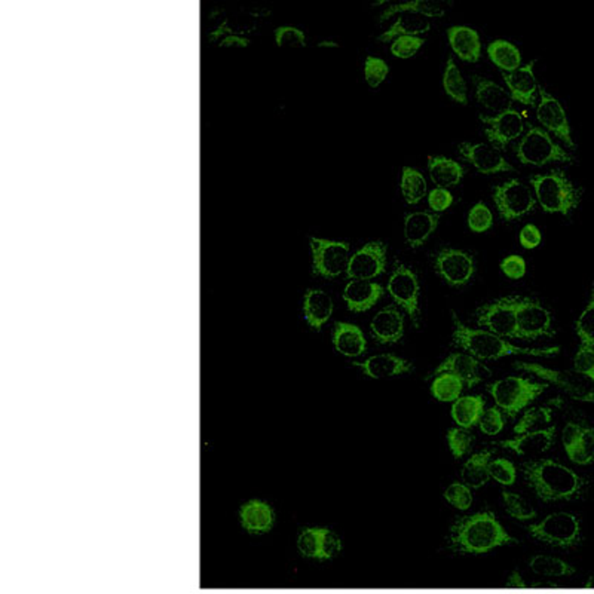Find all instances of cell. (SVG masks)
<instances>
[{"instance_id":"d6986e66","label":"cell","mask_w":594,"mask_h":594,"mask_svg":"<svg viewBox=\"0 0 594 594\" xmlns=\"http://www.w3.org/2000/svg\"><path fill=\"white\" fill-rule=\"evenodd\" d=\"M370 332L376 342L382 345L397 344L404 334V315L397 306L389 304L377 312L372 322Z\"/></svg>"},{"instance_id":"6da1fadb","label":"cell","mask_w":594,"mask_h":594,"mask_svg":"<svg viewBox=\"0 0 594 594\" xmlns=\"http://www.w3.org/2000/svg\"><path fill=\"white\" fill-rule=\"evenodd\" d=\"M449 543L454 551L481 554L496 547L516 544L493 513H476L459 518L450 529Z\"/></svg>"},{"instance_id":"2e32d148","label":"cell","mask_w":594,"mask_h":594,"mask_svg":"<svg viewBox=\"0 0 594 594\" xmlns=\"http://www.w3.org/2000/svg\"><path fill=\"white\" fill-rule=\"evenodd\" d=\"M386 271V245L384 242H369L351 256L347 275L351 280H366L381 277Z\"/></svg>"},{"instance_id":"ac0fdd59","label":"cell","mask_w":594,"mask_h":594,"mask_svg":"<svg viewBox=\"0 0 594 594\" xmlns=\"http://www.w3.org/2000/svg\"><path fill=\"white\" fill-rule=\"evenodd\" d=\"M480 118L486 123V137L499 149H506L525 133V119L514 109L493 116L481 115Z\"/></svg>"},{"instance_id":"db71d44e","label":"cell","mask_w":594,"mask_h":594,"mask_svg":"<svg viewBox=\"0 0 594 594\" xmlns=\"http://www.w3.org/2000/svg\"><path fill=\"white\" fill-rule=\"evenodd\" d=\"M573 369L585 379L594 382V347H580L573 357Z\"/></svg>"},{"instance_id":"d4e9b609","label":"cell","mask_w":594,"mask_h":594,"mask_svg":"<svg viewBox=\"0 0 594 594\" xmlns=\"http://www.w3.org/2000/svg\"><path fill=\"white\" fill-rule=\"evenodd\" d=\"M476 100L484 107L496 115L508 112L513 109V97L496 82L486 79L483 76H473Z\"/></svg>"},{"instance_id":"ee69618b","label":"cell","mask_w":594,"mask_h":594,"mask_svg":"<svg viewBox=\"0 0 594 594\" xmlns=\"http://www.w3.org/2000/svg\"><path fill=\"white\" fill-rule=\"evenodd\" d=\"M531 568L541 575H570L573 573V568H570L566 562L557 559V557L550 555H535L531 560Z\"/></svg>"},{"instance_id":"1f68e13d","label":"cell","mask_w":594,"mask_h":594,"mask_svg":"<svg viewBox=\"0 0 594 594\" xmlns=\"http://www.w3.org/2000/svg\"><path fill=\"white\" fill-rule=\"evenodd\" d=\"M492 455L493 450L484 449L480 450L478 454H474L464 464L461 470V477L466 486H470L473 489H480L489 481V464L492 461Z\"/></svg>"},{"instance_id":"9a60e30c","label":"cell","mask_w":594,"mask_h":594,"mask_svg":"<svg viewBox=\"0 0 594 594\" xmlns=\"http://www.w3.org/2000/svg\"><path fill=\"white\" fill-rule=\"evenodd\" d=\"M538 93L539 104L536 106V119L548 134H554L557 138L562 140L568 148L575 149L570 125L563 106L543 86H539Z\"/></svg>"},{"instance_id":"ba28073f","label":"cell","mask_w":594,"mask_h":594,"mask_svg":"<svg viewBox=\"0 0 594 594\" xmlns=\"http://www.w3.org/2000/svg\"><path fill=\"white\" fill-rule=\"evenodd\" d=\"M514 367L518 370H523L526 373L535 374L539 377V379L555 385L573 400L594 404V389L588 385L585 377L575 370H555V369L546 367L543 364L526 363V362H517L514 363Z\"/></svg>"},{"instance_id":"7dc6e473","label":"cell","mask_w":594,"mask_h":594,"mask_svg":"<svg viewBox=\"0 0 594 594\" xmlns=\"http://www.w3.org/2000/svg\"><path fill=\"white\" fill-rule=\"evenodd\" d=\"M466 223L470 230L474 233L488 232L493 226V214L484 203H477L468 212Z\"/></svg>"},{"instance_id":"30bf717a","label":"cell","mask_w":594,"mask_h":594,"mask_svg":"<svg viewBox=\"0 0 594 594\" xmlns=\"http://www.w3.org/2000/svg\"><path fill=\"white\" fill-rule=\"evenodd\" d=\"M312 251V271L317 277L327 280L347 274L351 259V248L347 242L330 241L324 238H309Z\"/></svg>"},{"instance_id":"816d5d0a","label":"cell","mask_w":594,"mask_h":594,"mask_svg":"<svg viewBox=\"0 0 594 594\" xmlns=\"http://www.w3.org/2000/svg\"><path fill=\"white\" fill-rule=\"evenodd\" d=\"M489 474H491V478H493L495 481H498L503 486L514 484L516 478H517V471H516L514 464L511 461L506 459V458H499V459L491 461Z\"/></svg>"},{"instance_id":"d590c367","label":"cell","mask_w":594,"mask_h":594,"mask_svg":"<svg viewBox=\"0 0 594 594\" xmlns=\"http://www.w3.org/2000/svg\"><path fill=\"white\" fill-rule=\"evenodd\" d=\"M488 56L492 63L506 73H511L521 67V53L518 48L508 41L496 39L491 42L488 46Z\"/></svg>"},{"instance_id":"5bb4252c","label":"cell","mask_w":594,"mask_h":594,"mask_svg":"<svg viewBox=\"0 0 594 594\" xmlns=\"http://www.w3.org/2000/svg\"><path fill=\"white\" fill-rule=\"evenodd\" d=\"M436 272L452 287H462L471 281L476 272L474 257L456 248H441L434 257Z\"/></svg>"},{"instance_id":"f546056e","label":"cell","mask_w":594,"mask_h":594,"mask_svg":"<svg viewBox=\"0 0 594 594\" xmlns=\"http://www.w3.org/2000/svg\"><path fill=\"white\" fill-rule=\"evenodd\" d=\"M304 319L315 330H319L333 314V300L322 290L311 289L303 297Z\"/></svg>"},{"instance_id":"e0dca14e","label":"cell","mask_w":594,"mask_h":594,"mask_svg":"<svg viewBox=\"0 0 594 594\" xmlns=\"http://www.w3.org/2000/svg\"><path fill=\"white\" fill-rule=\"evenodd\" d=\"M461 156L481 174H499L516 171L503 158L499 148L492 143H462L458 148Z\"/></svg>"},{"instance_id":"4dcf8cb0","label":"cell","mask_w":594,"mask_h":594,"mask_svg":"<svg viewBox=\"0 0 594 594\" xmlns=\"http://www.w3.org/2000/svg\"><path fill=\"white\" fill-rule=\"evenodd\" d=\"M428 173L437 188L449 189L458 186L462 182L465 175V168L455 159H450L446 156H429Z\"/></svg>"},{"instance_id":"bcb514c9","label":"cell","mask_w":594,"mask_h":594,"mask_svg":"<svg viewBox=\"0 0 594 594\" xmlns=\"http://www.w3.org/2000/svg\"><path fill=\"white\" fill-rule=\"evenodd\" d=\"M446 439L450 452L458 459L470 452V449L474 443V436L465 428H450L447 431Z\"/></svg>"},{"instance_id":"6f0895ef","label":"cell","mask_w":594,"mask_h":594,"mask_svg":"<svg viewBox=\"0 0 594 594\" xmlns=\"http://www.w3.org/2000/svg\"><path fill=\"white\" fill-rule=\"evenodd\" d=\"M526 269L528 267H526L525 259L518 255L508 256L501 262V271L510 280L523 278L526 275Z\"/></svg>"},{"instance_id":"e575fe53","label":"cell","mask_w":594,"mask_h":594,"mask_svg":"<svg viewBox=\"0 0 594 594\" xmlns=\"http://www.w3.org/2000/svg\"><path fill=\"white\" fill-rule=\"evenodd\" d=\"M397 14H413L424 18H441L446 15V8L443 4L434 2V0H411V2L391 5L388 9L382 11L379 21L384 23Z\"/></svg>"},{"instance_id":"91938a15","label":"cell","mask_w":594,"mask_h":594,"mask_svg":"<svg viewBox=\"0 0 594 594\" xmlns=\"http://www.w3.org/2000/svg\"><path fill=\"white\" fill-rule=\"evenodd\" d=\"M518 241H520V244L523 248L533 250L543 241L541 230H539L535 225H526L523 229L520 230Z\"/></svg>"},{"instance_id":"52a82bcc","label":"cell","mask_w":594,"mask_h":594,"mask_svg":"<svg viewBox=\"0 0 594 594\" xmlns=\"http://www.w3.org/2000/svg\"><path fill=\"white\" fill-rule=\"evenodd\" d=\"M528 532L548 546L569 548L581 543V523L577 516L559 511L548 514L539 523L528 526Z\"/></svg>"},{"instance_id":"277c9868","label":"cell","mask_w":594,"mask_h":594,"mask_svg":"<svg viewBox=\"0 0 594 594\" xmlns=\"http://www.w3.org/2000/svg\"><path fill=\"white\" fill-rule=\"evenodd\" d=\"M531 185L536 203L546 212L569 215L580 205L583 190L575 186L560 170L532 175Z\"/></svg>"},{"instance_id":"94428289","label":"cell","mask_w":594,"mask_h":594,"mask_svg":"<svg viewBox=\"0 0 594 594\" xmlns=\"http://www.w3.org/2000/svg\"><path fill=\"white\" fill-rule=\"evenodd\" d=\"M318 46H321V48H337V43L330 42V41H324V42H319Z\"/></svg>"},{"instance_id":"680465c9","label":"cell","mask_w":594,"mask_h":594,"mask_svg":"<svg viewBox=\"0 0 594 594\" xmlns=\"http://www.w3.org/2000/svg\"><path fill=\"white\" fill-rule=\"evenodd\" d=\"M583 431H584V425L577 424V422H568L565 425L562 431V443H563L568 456L573 452L575 447L578 446L581 436H583Z\"/></svg>"},{"instance_id":"ffe728a7","label":"cell","mask_w":594,"mask_h":594,"mask_svg":"<svg viewBox=\"0 0 594 594\" xmlns=\"http://www.w3.org/2000/svg\"><path fill=\"white\" fill-rule=\"evenodd\" d=\"M446 372L459 376L468 388H473L483 381L484 374L489 370L486 369L473 355L455 352V354H450L440 366H437L433 374L437 376Z\"/></svg>"},{"instance_id":"c3c4849f","label":"cell","mask_w":594,"mask_h":594,"mask_svg":"<svg viewBox=\"0 0 594 594\" xmlns=\"http://www.w3.org/2000/svg\"><path fill=\"white\" fill-rule=\"evenodd\" d=\"M444 499L450 503V506L465 511L473 506V492L470 486H466L465 483H452L450 486H447V489L444 491Z\"/></svg>"},{"instance_id":"836d02e7","label":"cell","mask_w":594,"mask_h":594,"mask_svg":"<svg viewBox=\"0 0 594 594\" xmlns=\"http://www.w3.org/2000/svg\"><path fill=\"white\" fill-rule=\"evenodd\" d=\"M431 30V23L428 18H424L421 15H413V14H403L397 20H395L391 27L384 31L381 36H377V41L379 42H392L394 39L400 38V36H419L425 34Z\"/></svg>"},{"instance_id":"7402d4cb","label":"cell","mask_w":594,"mask_h":594,"mask_svg":"<svg viewBox=\"0 0 594 594\" xmlns=\"http://www.w3.org/2000/svg\"><path fill=\"white\" fill-rule=\"evenodd\" d=\"M384 295L385 289L381 284L366 280H351L344 290V300L349 311L366 312L372 309Z\"/></svg>"},{"instance_id":"7c38bea8","label":"cell","mask_w":594,"mask_h":594,"mask_svg":"<svg viewBox=\"0 0 594 594\" xmlns=\"http://www.w3.org/2000/svg\"><path fill=\"white\" fill-rule=\"evenodd\" d=\"M554 336L553 317L543 303L528 297H517V333L516 339L535 340Z\"/></svg>"},{"instance_id":"484cf974","label":"cell","mask_w":594,"mask_h":594,"mask_svg":"<svg viewBox=\"0 0 594 594\" xmlns=\"http://www.w3.org/2000/svg\"><path fill=\"white\" fill-rule=\"evenodd\" d=\"M241 526L255 535L266 533L274 528L275 513L267 502L260 499H251L242 503L240 508Z\"/></svg>"},{"instance_id":"f907efd6","label":"cell","mask_w":594,"mask_h":594,"mask_svg":"<svg viewBox=\"0 0 594 594\" xmlns=\"http://www.w3.org/2000/svg\"><path fill=\"white\" fill-rule=\"evenodd\" d=\"M389 75V66L379 57H367L364 61V78L370 88H377L384 83Z\"/></svg>"},{"instance_id":"6125c7cd","label":"cell","mask_w":594,"mask_h":594,"mask_svg":"<svg viewBox=\"0 0 594 594\" xmlns=\"http://www.w3.org/2000/svg\"><path fill=\"white\" fill-rule=\"evenodd\" d=\"M511 583H513V584H521V580H520V577H518L517 573H514V577H513Z\"/></svg>"},{"instance_id":"4316f807","label":"cell","mask_w":594,"mask_h":594,"mask_svg":"<svg viewBox=\"0 0 594 594\" xmlns=\"http://www.w3.org/2000/svg\"><path fill=\"white\" fill-rule=\"evenodd\" d=\"M440 215L431 211L409 212L404 217V240L411 248L422 247L436 232Z\"/></svg>"},{"instance_id":"11a10c76","label":"cell","mask_w":594,"mask_h":594,"mask_svg":"<svg viewBox=\"0 0 594 594\" xmlns=\"http://www.w3.org/2000/svg\"><path fill=\"white\" fill-rule=\"evenodd\" d=\"M503 425H506V422H503L502 410L498 406L484 410L483 416L478 422L481 433L488 436H498L503 429Z\"/></svg>"},{"instance_id":"ab89813d","label":"cell","mask_w":594,"mask_h":594,"mask_svg":"<svg viewBox=\"0 0 594 594\" xmlns=\"http://www.w3.org/2000/svg\"><path fill=\"white\" fill-rule=\"evenodd\" d=\"M443 88L446 94L454 101L459 104L468 103V89H466L465 79L452 57H449L446 63L444 75H443Z\"/></svg>"},{"instance_id":"44dd1931","label":"cell","mask_w":594,"mask_h":594,"mask_svg":"<svg viewBox=\"0 0 594 594\" xmlns=\"http://www.w3.org/2000/svg\"><path fill=\"white\" fill-rule=\"evenodd\" d=\"M535 60L523 64L511 73H502L503 82L508 86V93L513 100L525 106L536 104V94L539 91V85L535 78Z\"/></svg>"},{"instance_id":"f1b7e54d","label":"cell","mask_w":594,"mask_h":594,"mask_svg":"<svg viewBox=\"0 0 594 594\" xmlns=\"http://www.w3.org/2000/svg\"><path fill=\"white\" fill-rule=\"evenodd\" d=\"M450 48L466 63H477L481 58V41L478 33L466 26H454L447 29Z\"/></svg>"},{"instance_id":"8992f818","label":"cell","mask_w":594,"mask_h":594,"mask_svg":"<svg viewBox=\"0 0 594 594\" xmlns=\"http://www.w3.org/2000/svg\"><path fill=\"white\" fill-rule=\"evenodd\" d=\"M517 159L525 165L544 167L551 162H572L573 156L569 155L560 145L551 138V135L539 127H529V131L521 137L516 146Z\"/></svg>"},{"instance_id":"9c48e42d","label":"cell","mask_w":594,"mask_h":594,"mask_svg":"<svg viewBox=\"0 0 594 594\" xmlns=\"http://www.w3.org/2000/svg\"><path fill=\"white\" fill-rule=\"evenodd\" d=\"M386 290L401 309H404L411 319L413 326L419 327L421 319V285L418 275L410 267L397 263L388 280Z\"/></svg>"},{"instance_id":"7a4b0ae2","label":"cell","mask_w":594,"mask_h":594,"mask_svg":"<svg viewBox=\"0 0 594 594\" xmlns=\"http://www.w3.org/2000/svg\"><path fill=\"white\" fill-rule=\"evenodd\" d=\"M521 473L531 489L543 502L570 501L580 496L584 489L583 477L554 459L521 464Z\"/></svg>"},{"instance_id":"4fadbf2b","label":"cell","mask_w":594,"mask_h":594,"mask_svg":"<svg viewBox=\"0 0 594 594\" xmlns=\"http://www.w3.org/2000/svg\"><path fill=\"white\" fill-rule=\"evenodd\" d=\"M477 322L501 337H516L517 297H503L481 306L477 311Z\"/></svg>"},{"instance_id":"681fc988","label":"cell","mask_w":594,"mask_h":594,"mask_svg":"<svg viewBox=\"0 0 594 594\" xmlns=\"http://www.w3.org/2000/svg\"><path fill=\"white\" fill-rule=\"evenodd\" d=\"M425 45V39L419 36H400L391 43V53L394 57L407 60L416 56L419 49Z\"/></svg>"},{"instance_id":"9f6ffc18","label":"cell","mask_w":594,"mask_h":594,"mask_svg":"<svg viewBox=\"0 0 594 594\" xmlns=\"http://www.w3.org/2000/svg\"><path fill=\"white\" fill-rule=\"evenodd\" d=\"M454 204V195L447 189L436 188L428 193V205L433 212H443Z\"/></svg>"},{"instance_id":"f35d334b","label":"cell","mask_w":594,"mask_h":594,"mask_svg":"<svg viewBox=\"0 0 594 594\" xmlns=\"http://www.w3.org/2000/svg\"><path fill=\"white\" fill-rule=\"evenodd\" d=\"M464 381L454 373H440L431 384V394L434 399L443 403H455L462 394Z\"/></svg>"},{"instance_id":"b9f144b4","label":"cell","mask_w":594,"mask_h":594,"mask_svg":"<svg viewBox=\"0 0 594 594\" xmlns=\"http://www.w3.org/2000/svg\"><path fill=\"white\" fill-rule=\"evenodd\" d=\"M502 501L506 511L514 517L516 520H531L536 517V510L531 506V503L518 493L503 491L502 492Z\"/></svg>"},{"instance_id":"60d3db41","label":"cell","mask_w":594,"mask_h":594,"mask_svg":"<svg viewBox=\"0 0 594 594\" xmlns=\"http://www.w3.org/2000/svg\"><path fill=\"white\" fill-rule=\"evenodd\" d=\"M553 419V409L547 406L541 407H531L525 411V415L518 419V422L514 425V433L517 436L531 433V431L543 429V426H547L551 424Z\"/></svg>"},{"instance_id":"d6a6232c","label":"cell","mask_w":594,"mask_h":594,"mask_svg":"<svg viewBox=\"0 0 594 594\" xmlns=\"http://www.w3.org/2000/svg\"><path fill=\"white\" fill-rule=\"evenodd\" d=\"M486 401L481 395H465L459 397L450 410L454 421L465 429H470L478 425L483 413H484Z\"/></svg>"},{"instance_id":"f6af8a7d","label":"cell","mask_w":594,"mask_h":594,"mask_svg":"<svg viewBox=\"0 0 594 594\" xmlns=\"http://www.w3.org/2000/svg\"><path fill=\"white\" fill-rule=\"evenodd\" d=\"M568 458L578 465H590L594 462V426H584L578 446Z\"/></svg>"},{"instance_id":"cb8c5ba5","label":"cell","mask_w":594,"mask_h":594,"mask_svg":"<svg viewBox=\"0 0 594 594\" xmlns=\"http://www.w3.org/2000/svg\"><path fill=\"white\" fill-rule=\"evenodd\" d=\"M354 366L362 369L372 379H386V377L406 374L413 370L410 362L394 354H377L369 357L363 363H354Z\"/></svg>"},{"instance_id":"7bdbcfd3","label":"cell","mask_w":594,"mask_h":594,"mask_svg":"<svg viewBox=\"0 0 594 594\" xmlns=\"http://www.w3.org/2000/svg\"><path fill=\"white\" fill-rule=\"evenodd\" d=\"M575 332H577L581 345L594 347V290L591 293L590 302L575 322Z\"/></svg>"},{"instance_id":"603a6c76","label":"cell","mask_w":594,"mask_h":594,"mask_svg":"<svg viewBox=\"0 0 594 594\" xmlns=\"http://www.w3.org/2000/svg\"><path fill=\"white\" fill-rule=\"evenodd\" d=\"M555 439V426H547L543 429L531 431V433L521 434L513 440H503L498 444L513 450L520 456H533L544 454L553 446Z\"/></svg>"},{"instance_id":"f5cc1de1","label":"cell","mask_w":594,"mask_h":594,"mask_svg":"<svg viewBox=\"0 0 594 594\" xmlns=\"http://www.w3.org/2000/svg\"><path fill=\"white\" fill-rule=\"evenodd\" d=\"M275 42L281 48H299L306 45L304 33L293 26H280L274 31Z\"/></svg>"},{"instance_id":"83f0119b","label":"cell","mask_w":594,"mask_h":594,"mask_svg":"<svg viewBox=\"0 0 594 594\" xmlns=\"http://www.w3.org/2000/svg\"><path fill=\"white\" fill-rule=\"evenodd\" d=\"M332 340L334 349L349 358L363 355L367 349V340L363 333L355 324L337 321L333 327Z\"/></svg>"},{"instance_id":"5b68a950","label":"cell","mask_w":594,"mask_h":594,"mask_svg":"<svg viewBox=\"0 0 594 594\" xmlns=\"http://www.w3.org/2000/svg\"><path fill=\"white\" fill-rule=\"evenodd\" d=\"M547 388V384H538L525 377L508 376L489 385V391L496 406L507 416L514 418L518 411L536 400Z\"/></svg>"},{"instance_id":"8d00e7d4","label":"cell","mask_w":594,"mask_h":594,"mask_svg":"<svg viewBox=\"0 0 594 594\" xmlns=\"http://www.w3.org/2000/svg\"><path fill=\"white\" fill-rule=\"evenodd\" d=\"M400 189L404 201L410 205L419 204L425 196H428V185L424 174L411 167H404L401 171Z\"/></svg>"},{"instance_id":"74e56055","label":"cell","mask_w":594,"mask_h":594,"mask_svg":"<svg viewBox=\"0 0 594 594\" xmlns=\"http://www.w3.org/2000/svg\"><path fill=\"white\" fill-rule=\"evenodd\" d=\"M327 528H306L297 536V548L302 555L309 559L324 560V544H326Z\"/></svg>"},{"instance_id":"3957f363","label":"cell","mask_w":594,"mask_h":594,"mask_svg":"<svg viewBox=\"0 0 594 594\" xmlns=\"http://www.w3.org/2000/svg\"><path fill=\"white\" fill-rule=\"evenodd\" d=\"M454 342L466 351V354L473 355L478 362H495L502 357L508 355H533V357H551L560 352L559 347H547V348H520L503 337L488 332L466 327L454 312Z\"/></svg>"},{"instance_id":"8fae6325","label":"cell","mask_w":594,"mask_h":594,"mask_svg":"<svg viewBox=\"0 0 594 594\" xmlns=\"http://www.w3.org/2000/svg\"><path fill=\"white\" fill-rule=\"evenodd\" d=\"M493 203L502 220L513 222L525 217L535 210L536 198L532 190L518 180L513 178L493 190Z\"/></svg>"}]
</instances>
